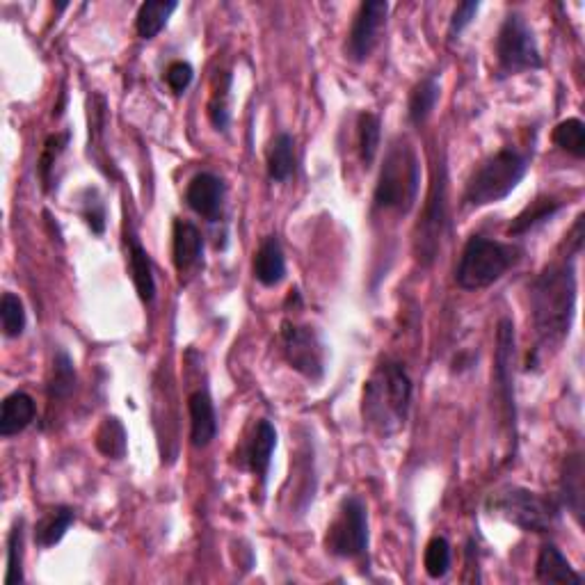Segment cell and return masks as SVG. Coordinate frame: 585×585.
Here are the masks:
<instances>
[{
	"label": "cell",
	"instance_id": "obj_1",
	"mask_svg": "<svg viewBox=\"0 0 585 585\" xmlns=\"http://www.w3.org/2000/svg\"><path fill=\"white\" fill-rule=\"evenodd\" d=\"M576 307V272L572 261L551 263L531 286L533 327L538 332V359L544 348H556L570 334Z\"/></svg>",
	"mask_w": 585,
	"mask_h": 585
},
{
	"label": "cell",
	"instance_id": "obj_2",
	"mask_svg": "<svg viewBox=\"0 0 585 585\" xmlns=\"http://www.w3.org/2000/svg\"><path fill=\"white\" fill-rule=\"evenodd\" d=\"M412 407V378L403 362L384 359L364 384L362 419L378 437H394L407 426Z\"/></svg>",
	"mask_w": 585,
	"mask_h": 585
},
{
	"label": "cell",
	"instance_id": "obj_3",
	"mask_svg": "<svg viewBox=\"0 0 585 585\" xmlns=\"http://www.w3.org/2000/svg\"><path fill=\"white\" fill-rule=\"evenodd\" d=\"M421 183V165L407 138H396L384 156L382 170L375 186L373 202L382 211L407 215L416 204Z\"/></svg>",
	"mask_w": 585,
	"mask_h": 585
},
{
	"label": "cell",
	"instance_id": "obj_4",
	"mask_svg": "<svg viewBox=\"0 0 585 585\" xmlns=\"http://www.w3.org/2000/svg\"><path fill=\"white\" fill-rule=\"evenodd\" d=\"M528 172V156L506 147L480 163L464 186L462 202L467 206H490L506 199Z\"/></svg>",
	"mask_w": 585,
	"mask_h": 585
},
{
	"label": "cell",
	"instance_id": "obj_5",
	"mask_svg": "<svg viewBox=\"0 0 585 585\" xmlns=\"http://www.w3.org/2000/svg\"><path fill=\"white\" fill-rule=\"evenodd\" d=\"M519 259H522V250L515 245L485 236H471L455 268V282L464 291H480L499 282Z\"/></svg>",
	"mask_w": 585,
	"mask_h": 585
},
{
	"label": "cell",
	"instance_id": "obj_6",
	"mask_svg": "<svg viewBox=\"0 0 585 585\" xmlns=\"http://www.w3.org/2000/svg\"><path fill=\"white\" fill-rule=\"evenodd\" d=\"M487 510L526 533H549L560 517L556 499L526 487H503L487 499Z\"/></svg>",
	"mask_w": 585,
	"mask_h": 585
},
{
	"label": "cell",
	"instance_id": "obj_7",
	"mask_svg": "<svg viewBox=\"0 0 585 585\" xmlns=\"http://www.w3.org/2000/svg\"><path fill=\"white\" fill-rule=\"evenodd\" d=\"M496 71L499 78H508L522 71L542 69V55L533 28L522 14L512 12L501 23L496 35Z\"/></svg>",
	"mask_w": 585,
	"mask_h": 585
},
{
	"label": "cell",
	"instance_id": "obj_8",
	"mask_svg": "<svg viewBox=\"0 0 585 585\" xmlns=\"http://www.w3.org/2000/svg\"><path fill=\"white\" fill-rule=\"evenodd\" d=\"M327 554L355 560L368 549V510L359 496H346L325 535Z\"/></svg>",
	"mask_w": 585,
	"mask_h": 585
},
{
	"label": "cell",
	"instance_id": "obj_9",
	"mask_svg": "<svg viewBox=\"0 0 585 585\" xmlns=\"http://www.w3.org/2000/svg\"><path fill=\"white\" fill-rule=\"evenodd\" d=\"M446 167L442 163L435 181H432L430 192H428V202L426 208H423V218L416 227V240H414V254L416 259L423 268L432 266V261L437 259L439 247H442V240L446 234V224H448V192H446Z\"/></svg>",
	"mask_w": 585,
	"mask_h": 585
},
{
	"label": "cell",
	"instance_id": "obj_10",
	"mask_svg": "<svg viewBox=\"0 0 585 585\" xmlns=\"http://www.w3.org/2000/svg\"><path fill=\"white\" fill-rule=\"evenodd\" d=\"M282 352L291 368L309 380H320L325 375V348L314 327L284 320L279 330Z\"/></svg>",
	"mask_w": 585,
	"mask_h": 585
},
{
	"label": "cell",
	"instance_id": "obj_11",
	"mask_svg": "<svg viewBox=\"0 0 585 585\" xmlns=\"http://www.w3.org/2000/svg\"><path fill=\"white\" fill-rule=\"evenodd\" d=\"M512 362H515V325L510 318H503L496 332V357H494V389L503 405L508 428L515 435L517 407H515V378H512Z\"/></svg>",
	"mask_w": 585,
	"mask_h": 585
},
{
	"label": "cell",
	"instance_id": "obj_12",
	"mask_svg": "<svg viewBox=\"0 0 585 585\" xmlns=\"http://www.w3.org/2000/svg\"><path fill=\"white\" fill-rule=\"evenodd\" d=\"M387 14V0H368V3L359 5L346 39V55L352 62H364L371 58L373 48L378 46L380 32L387 26Z\"/></svg>",
	"mask_w": 585,
	"mask_h": 585
},
{
	"label": "cell",
	"instance_id": "obj_13",
	"mask_svg": "<svg viewBox=\"0 0 585 585\" xmlns=\"http://www.w3.org/2000/svg\"><path fill=\"white\" fill-rule=\"evenodd\" d=\"M275 446H277L275 426H272V423L266 419L256 421L252 437L247 439L243 448H240V467L250 469L252 474L259 478L263 485H266L270 462H272V451H275Z\"/></svg>",
	"mask_w": 585,
	"mask_h": 585
},
{
	"label": "cell",
	"instance_id": "obj_14",
	"mask_svg": "<svg viewBox=\"0 0 585 585\" xmlns=\"http://www.w3.org/2000/svg\"><path fill=\"white\" fill-rule=\"evenodd\" d=\"M186 202L202 218L211 222L218 220L224 204V183L220 176L211 172L192 176L186 188Z\"/></svg>",
	"mask_w": 585,
	"mask_h": 585
},
{
	"label": "cell",
	"instance_id": "obj_15",
	"mask_svg": "<svg viewBox=\"0 0 585 585\" xmlns=\"http://www.w3.org/2000/svg\"><path fill=\"white\" fill-rule=\"evenodd\" d=\"M190 414V444L195 448H206L218 435V414L206 389H197L188 396Z\"/></svg>",
	"mask_w": 585,
	"mask_h": 585
},
{
	"label": "cell",
	"instance_id": "obj_16",
	"mask_svg": "<svg viewBox=\"0 0 585 585\" xmlns=\"http://www.w3.org/2000/svg\"><path fill=\"white\" fill-rule=\"evenodd\" d=\"M204 254V236L195 224L188 220H174L172 227V256L176 270L188 272L202 261Z\"/></svg>",
	"mask_w": 585,
	"mask_h": 585
},
{
	"label": "cell",
	"instance_id": "obj_17",
	"mask_svg": "<svg viewBox=\"0 0 585 585\" xmlns=\"http://www.w3.org/2000/svg\"><path fill=\"white\" fill-rule=\"evenodd\" d=\"M35 414V398L26 391H14L0 405V435L5 439L19 435L35 421Z\"/></svg>",
	"mask_w": 585,
	"mask_h": 585
},
{
	"label": "cell",
	"instance_id": "obj_18",
	"mask_svg": "<svg viewBox=\"0 0 585 585\" xmlns=\"http://www.w3.org/2000/svg\"><path fill=\"white\" fill-rule=\"evenodd\" d=\"M254 277L261 286H277L286 277V259L277 236H268L254 254Z\"/></svg>",
	"mask_w": 585,
	"mask_h": 585
},
{
	"label": "cell",
	"instance_id": "obj_19",
	"mask_svg": "<svg viewBox=\"0 0 585 585\" xmlns=\"http://www.w3.org/2000/svg\"><path fill=\"white\" fill-rule=\"evenodd\" d=\"M535 579L540 583H583V576L574 572L570 560L565 558L563 551H560L556 544H544L540 549L538 563H535Z\"/></svg>",
	"mask_w": 585,
	"mask_h": 585
},
{
	"label": "cell",
	"instance_id": "obj_20",
	"mask_svg": "<svg viewBox=\"0 0 585 585\" xmlns=\"http://www.w3.org/2000/svg\"><path fill=\"white\" fill-rule=\"evenodd\" d=\"M560 503L572 510L576 522L583 515V460L579 453L567 455L563 476H560Z\"/></svg>",
	"mask_w": 585,
	"mask_h": 585
},
{
	"label": "cell",
	"instance_id": "obj_21",
	"mask_svg": "<svg viewBox=\"0 0 585 585\" xmlns=\"http://www.w3.org/2000/svg\"><path fill=\"white\" fill-rule=\"evenodd\" d=\"M131 247H128V261H131V277L135 284V291H138L140 300L149 304L156 295V279H154V266H151V259L147 250H144L142 243L135 236H131Z\"/></svg>",
	"mask_w": 585,
	"mask_h": 585
},
{
	"label": "cell",
	"instance_id": "obj_22",
	"mask_svg": "<svg viewBox=\"0 0 585 585\" xmlns=\"http://www.w3.org/2000/svg\"><path fill=\"white\" fill-rule=\"evenodd\" d=\"M565 206V202H560L556 197H538L528 204L522 213L517 215L515 220L510 222L508 234L510 236H524L528 231L538 229L540 224L549 222L554 215Z\"/></svg>",
	"mask_w": 585,
	"mask_h": 585
},
{
	"label": "cell",
	"instance_id": "obj_23",
	"mask_svg": "<svg viewBox=\"0 0 585 585\" xmlns=\"http://www.w3.org/2000/svg\"><path fill=\"white\" fill-rule=\"evenodd\" d=\"M439 94H442V85H439L435 74H428L421 83H416L410 94V103H407V117L414 126H423L428 122L439 101Z\"/></svg>",
	"mask_w": 585,
	"mask_h": 585
},
{
	"label": "cell",
	"instance_id": "obj_24",
	"mask_svg": "<svg viewBox=\"0 0 585 585\" xmlns=\"http://www.w3.org/2000/svg\"><path fill=\"white\" fill-rule=\"evenodd\" d=\"M74 522H76L74 510L67 508V506H58V508L48 510L35 526V544L42 549L55 547V544H58L64 535H67V531Z\"/></svg>",
	"mask_w": 585,
	"mask_h": 585
},
{
	"label": "cell",
	"instance_id": "obj_25",
	"mask_svg": "<svg viewBox=\"0 0 585 585\" xmlns=\"http://www.w3.org/2000/svg\"><path fill=\"white\" fill-rule=\"evenodd\" d=\"M295 140L293 135L279 133L268 149V176L275 183H284L295 174Z\"/></svg>",
	"mask_w": 585,
	"mask_h": 585
},
{
	"label": "cell",
	"instance_id": "obj_26",
	"mask_svg": "<svg viewBox=\"0 0 585 585\" xmlns=\"http://www.w3.org/2000/svg\"><path fill=\"white\" fill-rule=\"evenodd\" d=\"M176 7H179V3H174V0H147V3H142L138 16H135L138 35L142 39H154L167 26Z\"/></svg>",
	"mask_w": 585,
	"mask_h": 585
},
{
	"label": "cell",
	"instance_id": "obj_27",
	"mask_svg": "<svg viewBox=\"0 0 585 585\" xmlns=\"http://www.w3.org/2000/svg\"><path fill=\"white\" fill-rule=\"evenodd\" d=\"M96 451L110 460H122L126 455V428L117 416H106L94 437Z\"/></svg>",
	"mask_w": 585,
	"mask_h": 585
},
{
	"label": "cell",
	"instance_id": "obj_28",
	"mask_svg": "<svg viewBox=\"0 0 585 585\" xmlns=\"http://www.w3.org/2000/svg\"><path fill=\"white\" fill-rule=\"evenodd\" d=\"M76 380H78V375L74 368V359H71L64 350L55 352L51 382H48V398H51V403H55V400H64L74 394Z\"/></svg>",
	"mask_w": 585,
	"mask_h": 585
},
{
	"label": "cell",
	"instance_id": "obj_29",
	"mask_svg": "<svg viewBox=\"0 0 585 585\" xmlns=\"http://www.w3.org/2000/svg\"><path fill=\"white\" fill-rule=\"evenodd\" d=\"M359 156L366 167L373 165L375 156L380 151V138H382V122L375 112H362L359 115Z\"/></svg>",
	"mask_w": 585,
	"mask_h": 585
},
{
	"label": "cell",
	"instance_id": "obj_30",
	"mask_svg": "<svg viewBox=\"0 0 585 585\" xmlns=\"http://www.w3.org/2000/svg\"><path fill=\"white\" fill-rule=\"evenodd\" d=\"M554 144L560 147L567 154H572L574 158H583L585 156V126L581 119H565L554 128Z\"/></svg>",
	"mask_w": 585,
	"mask_h": 585
},
{
	"label": "cell",
	"instance_id": "obj_31",
	"mask_svg": "<svg viewBox=\"0 0 585 585\" xmlns=\"http://www.w3.org/2000/svg\"><path fill=\"white\" fill-rule=\"evenodd\" d=\"M23 583V519H16L7 535V574L5 585Z\"/></svg>",
	"mask_w": 585,
	"mask_h": 585
},
{
	"label": "cell",
	"instance_id": "obj_32",
	"mask_svg": "<svg viewBox=\"0 0 585 585\" xmlns=\"http://www.w3.org/2000/svg\"><path fill=\"white\" fill-rule=\"evenodd\" d=\"M423 567H426L430 579H444L451 570V544L442 535L428 542L426 554H423Z\"/></svg>",
	"mask_w": 585,
	"mask_h": 585
},
{
	"label": "cell",
	"instance_id": "obj_33",
	"mask_svg": "<svg viewBox=\"0 0 585 585\" xmlns=\"http://www.w3.org/2000/svg\"><path fill=\"white\" fill-rule=\"evenodd\" d=\"M0 323H3L5 336H10V339H16L26 330V307H23L19 295H3V300H0Z\"/></svg>",
	"mask_w": 585,
	"mask_h": 585
},
{
	"label": "cell",
	"instance_id": "obj_34",
	"mask_svg": "<svg viewBox=\"0 0 585 585\" xmlns=\"http://www.w3.org/2000/svg\"><path fill=\"white\" fill-rule=\"evenodd\" d=\"M67 144H69V133H53V135H48V138H46L42 156H39V167H37L39 179H42V183H44V190L51 188L53 167L60 160V156L64 154Z\"/></svg>",
	"mask_w": 585,
	"mask_h": 585
},
{
	"label": "cell",
	"instance_id": "obj_35",
	"mask_svg": "<svg viewBox=\"0 0 585 585\" xmlns=\"http://www.w3.org/2000/svg\"><path fill=\"white\" fill-rule=\"evenodd\" d=\"M85 195L87 197L83 199V208L80 211H83V218L87 227L92 229V234L101 236L106 231V204H103V199L96 190H87Z\"/></svg>",
	"mask_w": 585,
	"mask_h": 585
},
{
	"label": "cell",
	"instance_id": "obj_36",
	"mask_svg": "<svg viewBox=\"0 0 585 585\" xmlns=\"http://www.w3.org/2000/svg\"><path fill=\"white\" fill-rule=\"evenodd\" d=\"M229 90H231V76L227 74L224 85L220 87V90H215L211 103H208V117H211V122L218 131H227V126H229Z\"/></svg>",
	"mask_w": 585,
	"mask_h": 585
},
{
	"label": "cell",
	"instance_id": "obj_37",
	"mask_svg": "<svg viewBox=\"0 0 585 585\" xmlns=\"http://www.w3.org/2000/svg\"><path fill=\"white\" fill-rule=\"evenodd\" d=\"M192 78H195V69L190 67V62L174 60L170 67L165 69V83L170 85L174 94H183L190 87Z\"/></svg>",
	"mask_w": 585,
	"mask_h": 585
},
{
	"label": "cell",
	"instance_id": "obj_38",
	"mask_svg": "<svg viewBox=\"0 0 585 585\" xmlns=\"http://www.w3.org/2000/svg\"><path fill=\"white\" fill-rule=\"evenodd\" d=\"M478 10H480L478 0H469V3H460L458 7H455L451 23H448V39H451V42L453 39H458L462 35V30L476 19Z\"/></svg>",
	"mask_w": 585,
	"mask_h": 585
}]
</instances>
